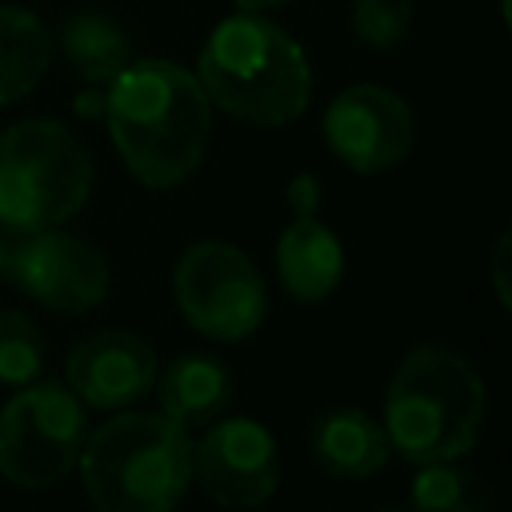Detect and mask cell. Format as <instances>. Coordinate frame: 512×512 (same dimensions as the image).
I'll list each match as a JSON object with an SVG mask.
<instances>
[{
  "label": "cell",
  "instance_id": "cell-21",
  "mask_svg": "<svg viewBox=\"0 0 512 512\" xmlns=\"http://www.w3.org/2000/svg\"><path fill=\"white\" fill-rule=\"evenodd\" d=\"M508 244H512V236L500 232L496 236V248H492V288H496L500 308H508Z\"/></svg>",
  "mask_w": 512,
  "mask_h": 512
},
{
  "label": "cell",
  "instance_id": "cell-12",
  "mask_svg": "<svg viewBox=\"0 0 512 512\" xmlns=\"http://www.w3.org/2000/svg\"><path fill=\"white\" fill-rule=\"evenodd\" d=\"M308 456L332 480H368L388 464L392 444L372 412L328 408L308 428Z\"/></svg>",
  "mask_w": 512,
  "mask_h": 512
},
{
  "label": "cell",
  "instance_id": "cell-18",
  "mask_svg": "<svg viewBox=\"0 0 512 512\" xmlns=\"http://www.w3.org/2000/svg\"><path fill=\"white\" fill-rule=\"evenodd\" d=\"M48 340L40 324L20 308H0V384L20 388L40 376Z\"/></svg>",
  "mask_w": 512,
  "mask_h": 512
},
{
  "label": "cell",
  "instance_id": "cell-22",
  "mask_svg": "<svg viewBox=\"0 0 512 512\" xmlns=\"http://www.w3.org/2000/svg\"><path fill=\"white\" fill-rule=\"evenodd\" d=\"M20 244H24V232L0 224V280L12 284V272H16V256H20Z\"/></svg>",
  "mask_w": 512,
  "mask_h": 512
},
{
  "label": "cell",
  "instance_id": "cell-2",
  "mask_svg": "<svg viewBox=\"0 0 512 512\" xmlns=\"http://www.w3.org/2000/svg\"><path fill=\"white\" fill-rule=\"evenodd\" d=\"M196 80L212 108L256 128H284L312 100L304 48L264 12L224 16L200 48Z\"/></svg>",
  "mask_w": 512,
  "mask_h": 512
},
{
  "label": "cell",
  "instance_id": "cell-20",
  "mask_svg": "<svg viewBox=\"0 0 512 512\" xmlns=\"http://www.w3.org/2000/svg\"><path fill=\"white\" fill-rule=\"evenodd\" d=\"M288 204H292L296 216L316 212V208H320V184H316V176H308V172L292 176V180H288Z\"/></svg>",
  "mask_w": 512,
  "mask_h": 512
},
{
  "label": "cell",
  "instance_id": "cell-23",
  "mask_svg": "<svg viewBox=\"0 0 512 512\" xmlns=\"http://www.w3.org/2000/svg\"><path fill=\"white\" fill-rule=\"evenodd\" d=\"M72 108H76L80 120H96V116H104V92H100V84H84V92L72 100Z\"/></svg>",
  "mask_w": 512,
  "mask_h": 512
},
{
  "label": "cell",
  "instance_id": "cell-5",
  "mask_svg": "<svg viewBox=\"0 0 512 512\" xmlns=\"http://www.w3.org/2000/svg\"><path fill=\"white\" fill-rule=\"evenodd\" d=\"M92 192V156L60 120H16L0 132V224L60 228Z\"/></svg>",
  "mask_w": 512,
  "mask_h": 512
},
{
  "label": "cell",
  "instance_id": "cell-19",
  "mask_svg": "<svg viewBox=\"0 0 512 512\" xmlns=\"http://www.w3.org/2000/svg\"><path fill=\"white\" fill-rule=\"evenodd\" d=\"M416 0H352V32L372 52H392L412 28Z\"/></svg>",
  "mask_w": 512,
  "mask_h": 512
},
{
  "label": "cell",
  "instance_id": "cell-7",
  "mask_svg": "<svg viewBox=\"0 0 512 512\" xmlns=\"http://www.w3.org/2000/svg\"><path fill=\"white\" fill-rule=\"evenodd\" d=\"M172 296L188 328L208 340H244L264 324L268 288L252 256L224 240H196L172 268Z\"/></svg>",
  "mask_w": 512,
  "mask_h": 512
},
{
  "label": "cell",
  "instance_id": "cell-16",
  "mask_svg": "<svg viewBox=\"0 0 512 512\" xmlns=\"http://www.w3.org/2000/svg\"><path fill=\"white\" fill-rule=\"evenodd\" d=\"M60 48H64V60L72 64V72L84 84H108L132 60L128 32L120 28L116 16H108L100 8L72 12L60 24Z\"/></svg>",
  "mask_w": 512,
  "mask_h": 512
},
{
  "label": "cell",
  "instance_id": "cell-9",
  "mask_svg": "<svg viewBox=\"0 0 512 512\" xmlns=\"http://www.w3.org/2000/svg\"><path fill=\"white\" fill-rule=\"evenodd\" d=\"M324 144L352 172H388L416 144V112L380 84H352L324 108Z\"/></svg>",
  "mask_w": 512,
  "mask_h": 512
},
{
  "label": "cell",
  "instance_id": "cell-14",
  "mask_svg": "<svg viewBox=\"0 0 512 512\" xmlns=\"http://www.w3.org/2000/svg\"><path fill=\"white\" fill-rule=\"evenodd\" d=\"M152 388L160 392V412L180 428H208L232 408V372L212 352H180Z\"/></svg>",
  "mask_w": 512,
  "mask_h": 512
},
{
  "label": "cell",
  "instance_id": "cell-11",
  "mask_svg": "<svg viewBox=\"0 0 512 512\" xmlns=\"http://www.w3.org/2000/svg\"><path fill=\"white\" fill-rule=\"evenodd\" d=\"M64 384L80 404L120 412L152 392L156 384V352L144 336L124 328H100L72 344L64 364Z\"/></svg>",
  "mask_w": 512,
  "mask_h": 512
},
{
  "label": "cell",
  "instance_id": "cell-15",
  "mask_svg": "<svg viewBox=\"0 0 512 512\" xmlns=\"http://www.w3.org/2000/svg\"><path fill=\"white\" fill-rule=\"evenodd\" d=\"M52 60V36L28 8L0 4V108L24 100Z\"/></svg>",
  "mask_w": 512,
  "mask_h": 512
},
{
  "label": "cell",
  "instance_id": "cell-17",
  "mask_svg": "<svg viewBox=\"0 0 512 512\" xmlns=\"http://www.w3.org/2000/svg\"><path fill=\"white\" fill-rule=\"evenodd\" d=\"M408 512H496V488L484 472L456 460L416 464L408 484Z\"/></svg>",
  "mask_w": 512,
  "mask_h": 512
},
{
  "label": "cell",
  "instance_id": "cell-6",
  "mask_svg": "<svg viewBox=\"0 0 512 512\" xmlns=\"http://www.w3.org/2000/svg\"><path fill=\"white\" fill-rule=\"evenodd\" d=\"M88 420L76 392L60 380H28L0 408V476L36 492L60 484L80 456Z\"/></svg>",
  "mask_w": 512,
  "mask_h": 512
},
{
  "label": "cell",
  "instance_id": "cell-10",
  "mask_svg": "<svg viewBox=\"0 0 512 512\" xmlns=\"http://www.w3.org/2000/svg\"><path fill=\"white\" fill-rule=\"evenodd\" d=\"M12 284L52 312L80 316L108 300L112 268L96 244L60 228H40L24 232Z\"/></svg>",
  "mask_w": 512,
  "mask_h": 512
},
{
  "label": "cell",
  "instance_id": "cell-13",
  "mask_svg": "<svg viewBox=\"0 0 512 512\" xmlns=\"http://www.w3.org/2000/svg\"><path fill=\"white\" fill-rule=\"evenodd\" d=\"M276 276L280 288L300 304H320L344 280V244L316 216H296L276 240Z\"/></svg>",
  "mask_w": 512,
  "mask_h": 512
},
{
  "label": "cell",
  "instance_id": "cell-3",
  "mask_svg": "<svg viewBox=\"0 0 512 512\" xmlns=\"http://www.w3.org/2000/svg\"><path fill=\"white\" fill-rule=\"evenodd\" d=\"M488 416L480 368L448 344H416L384 388V432L408 464L460 460L476 448Z\"/></svg>",
  "mask_w": 512,
  "mask_h": 512
},
{
  "label": "cell",
  "instance_id": "cell-1",
  "mask_svg": "<svg viewBox=\"0 0 512 512\" xmlns=\"http://www.w3.org/2000/svg\"><path fill=\"white\" fill-rule=\"evenodd\" d=\"M104 88V120L124 168L156 192L184 184L212 136L200 80L172 60H128Z\"/></svg>",
  "mask_w": 512,
  "mask_h": 512
},
{
  "label": "cell",
  "instance_id": "cell-8",
  "mask_svg": "<svg viewBox=\"0 0 512 512\" xmlns=\"http://www.w3.org/2000/svg\"><path fill=\"white\" fill-rule=\"evenodd\" d=\"M192 476L220 508L252 512L276 492V440L252 416H220L192 444Z\"/></svg>",
  "mask_w": 512,
  "mask_h": 512
},
{
  "label": "cell",
  "instance_id": "cell-25",
  "mask_svg": "<svg viewBox=\"0 0 512 512\" xmlns=\"http://www.w3.org/2000/svg\"><path fill=\"white\" fill-rule=\"evenodd\" d=\"M372 512H408V504H380V508H372Z\"/></svg>",
  "mask_w": 512,
  "mask_h": 512
},
{
  "label": "cell",
  "instance_id": "cell-4",
  "mask_svg": "<svg viewBox=\"0 0 512 512\" xmlns=\"http://www.w3.org/2000/svg\"><path fill=\"white\" fill-rule=\"evenodd\" d=\"M76 468L96 512H172L192 484V436L164 412L120 408L84 432Z\"/></svg>",
  "mask_w": 512,
  "mask_h": 512
},
{
  "label": "cell",
  "instance_id": "cell-24",
  "mask_svg": "<svg viewBox=\"0 0 512 512\" xmlns=\"http://www.w3.org/2000/svg\"><path fill=\"white\" fill-rule=\"evenodd\" d=\"M288 0H236L240 12H272V8H284Z\"/></svg>",
  "mask_w": 512,
  "mask_h": 512
}]
</instances>
